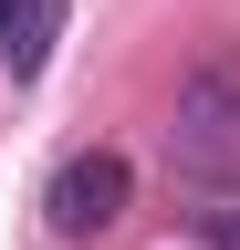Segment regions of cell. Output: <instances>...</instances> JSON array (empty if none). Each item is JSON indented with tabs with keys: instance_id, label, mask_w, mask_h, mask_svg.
<instances>
[{
	"instance_id": "obj_1",
	"label": "cell",
	"mask_w": 240,
	"mask_h": 250,
	"mask_svg": "<svg viewBox=\"0 0 240 250\" xmlns=\"http://www.w3.org/2000/svg\"><path fill=\"white\" fill-rule=\"evenodd\" d=\"M177 167L188 177H230L240 167V52H198V73L177 83V125H167Z\"/></svg>"
},
{
	"instance_id": "obj_3",
	"label": "cell",
	"mask_w": 240,
	"mask_h": 250,
	"mask_svg": "<svg viewBox=\"0 0 240 250\" xmlns=\"http://www.w3.org/2000/svg\"><path fill=\"white\" fill-rule=\"evenodd\" d=\"M52 42H63V0H0V62H11V83H32Z\"/></svg>"
},
{
	"instance_id": "obj_4",
	"label": "cell",
	"mask_w": 240,
	"mask_h": 250,
	"mask_svg": "<svg viewBox=\"0 0 240 250\" xmlns=\"http://www.w3.org/2000/svg\"><path fill=\"white\" fill-rule=\"evenodd\" d=\"M198 229H209V250H240V198H219V208L198 219Z\"/></svg>"
},
{
	"instance_id": "obj_2",
	"label": "cell",
	"mask_w": 240,
	"mask_h": 250,
	"mask_svg": "<svg viewBox=\"0 0 240 250\" xmlns=\"http://www.w3.org/2000/svg\"><path fill=\"white\" fill-rule=\"evenodd\" d=\"M126 208H136V167H126L115 146L63 156V167H52V188H42V219H52L63 240H105Z\"/></svg>"
}]
</instances>
